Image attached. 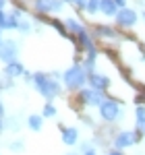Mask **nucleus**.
<instances>
[{
  "label": "nucleus",
  "instance_id": "nucleus-16",
  "mask_svg": "<svg viewBox=\"0 0 145 155\" xmlns=\"http://www.w3.org/2000/svg\"><path fill=\"white\" fill-rule=\"evenodd\" d=\"M42 124H44V116H37V114H31L27 118V126L31 130H42Z\"/></svg>",
  "mask_w": 145,
  "mask_h": 155
},
{
  "label": "nucleus",
  "instance_id": "nucleus-5",
  "mask_svg": "<svg viewBox=\"0 0 145 155\" xmlns=\"http://www.w3.org/2000/svg\"><path fill=\"white\" fill-rule=\"evenodd\" d=\"M139 139H141V132L137 130H120L114 139H112V145H114V149H126V147H133V145L139 143Z\"/></svg>",
  "mask_w": 145,
  "mask_h": 155
},
{
  "label": "nucleus",
  "instance_id": "nucleus-35",
  "mask_svg": "<svg viewBox=\"0 0 145 155\" xmlns=\"http://www.w3.org/2000/svg\"><path fill=\"white\" fill-rule=\"evenodd\" d=\"M143 21H145V8H143Z\"/></svg>",
  "mask_w": 145,
  "mask_h": 155
},
{
  "label": "nucleus",
  "instance_id": "nucleus-22",
  "mask_svg": "<svg viewBox=\"0 0 145 155\" xmlns=\"http://www.w3.org/2000/svg\"><path fill=\"white\" fill-rule=\"evenodd\" d=\"M19 31H23V33H29V31H31V23H27V21H21V23H19Z\"/></svg>",
  "mask_w": 145,
  "mask_h": 155
},
{
  "label": "nucleus",
  "instance_id": "nucleus-29",
  "mask_svg": "<svg viewBox=\"0 0 145 155\" xmlns=\"http://www.w3.org/2000/svg\"><path fill=\"white\" fill-rule=\"evenodd\" d=\"M137 101H139V104H145V95H141L139 99H137Z\"/></svg>",
  "mask_w": 145,
  "mask_h": 155
},
{
  "label": "nucleus",
  "instance_id": "nucleus-30",
  "mask_svg": "<svg viewBox=\"0 0 145 155\" xmlns=\"http://www.w3.org/2000/svg\"><path fill=\"white\" fill-rule=\"evenodd\" d=\"M2 114H4V106L0 104V118H2Z\"/></svg>",
  "mask_w": 145,
  "mask_h": 155
},
{
  "label": "nucleus",
  "instance_id": "nucleus-28",
  "mask_svg": "<svg viewBox=\"0 0 145 155\" xmlns=\"http://www.w3.org/2000/svg\"><path fill=\"white\" fill-rule=\"evenodd\" d=\"M139 132H141V134H143V137H145V122H143V126L139 128Z\"/></svg>",
  "mask_w": 145,
  "mask_h": 155
},
{
  "label": "nucleus",
  "instance_id": "nucleus-8",
  "mask_svg": "<svg viewBox=\"0 0 145 155\" xmlns=\"http://www.w3.org/2000/svg\"><path fill=\"white\" fill-rule=\"evenodd\" d=\"M87 85L89 87H93V89H99V91H108V87L112 85V81H110V77H106V74H102V72H89L87 74Z\"/></svg>",
  "mask_w": 145,
  "mask_h": 155
},
{
  "label": "nucleus",
  "instance_id": "nucleus-12",
  "mask_svg": "<svg viewBox=\"0 0 145 155\" xmlns=\"http://www.w3.org/2000/svg\"><path fill=\"white\" fill-rule=\"evenodd\" d=\"M118 11H120V6H118L114 0H102V4H99V12H102L104 17H116Z\"/></svg>",
  "mask_w": 145,
  "mask_h": 155
},
{
  "label": "nucleus",
  "instance_id": "nucleus-32",
  "mask_svg": "<svg viewBox=\"0 0 145 155\" xmlns=\"http://www.w3.org/2000/svg\"><path fill=\"white\" fill-rule=\"evenodd\" d=\"M64 2H66V4H75V0H64Z\"/></svg>",
  "mask_w": 145,
  "mask_h": 155
},
{
  "label": "nucleus",
  "instance_id": "nucleus-38",
  "mask_svg": "<svg viewBox=\"0 0 145 155\" xmlns=\"http://www.w3.org/2000/svg\"><path fill=\"white\" fill-rule=\"evenodd\" d=\"M143 52H145V46H143Z\"/></svg>",
  "mask_w": 145,
  "mask_h": 155
},
{
  "label": "nucleus",
  "instance_id": "nucleus-14",
  "mask_svg": "<svg viewBox=\"0 0 145 155\" xmlns=\"http://www.w3.org/2000/svg\"><path fill=\"white\" fill-rule=\"evenodd\" d=\"M96 35L102 39H114L116 37V29L110 27V25H97L96 27Z\"/></svg>",
  "mask_w": 145,
  "mask_h": 155
},
{
  "label": "nucleus",
  "instance_id": "nucleus-6",
  "mask_svg": "<svg viewBox=\"0 0 145 155\" xmlns=\"http://www.w3.org/2000/svg\"><path fill=\"white\" fill-rule=\"evenodd\" d=\"M116 25L120 27V29H131V27H135L137 25V21H139V15H137V11L135 8H131V6H122L120 11L116 12Z\"/></svg>",
  "mask_w": 145,
  "mask_h": 155
},
{
  "label": "nucleus",
  "instance_id": "nucleus-26",
  "mask_svg": "<svg viewBox=\"0 0 145 155\" xmlns=\"http://www.w3.org/2000/svg\"><path fill=\"white\" fill-rule=\"evenodd\" d=\"M11 149H15V151H21V149H23V143H15V145H11Z\"/></svg>",
  "mask_w": 145,
  "mask_h": 155
},
{
  "label": "nucleus",
  "instance_id": "nucleus-24",
  "mask_svg": "<svg viewBox=\"0 0 145 155\" xmlns=\"http://www.w3.org/2000/svg\"><path fill=\"white\" fill-rule=\"evenodd\" d=\"M6 27V12L0 8V29H4Z\"/></svg>",
  "mask_w": 145,
  "mask_h": 155
},
{
  "label": "nucleus",
  "instance_id": "nucleus-15",
  "mask_svg": "<svg viewBox=\"0 0 145 155\" xmlns=\"http://www.w3.org/2000/svg\"><path fill=\"white\" fill-rule=\"evenodd\" d=\"M64 25H66V29H69V33H72V35H79L81 31H85V25L79 21V19H66L64 21Z\"/></svg>",
  "mask_w": 145,
  "mask_h": 155
},
{
  "label": "nucleus",
  "instance_id": "nucleus-11",
  "mask_svg": "<svg viewBox=\"0 0 145 155\" xmlns=\"http://www.w3.org/2000/svg\"><path fill=\"white\" fill-rule=\"evenodd\" d=\"M77 37H79V48H81V50H85V52H93V50H97L96 48V41H93V35H91L87 29L81 31Z\"/></svg>",
  "mask_w": 145,
  "mask_h": 155
},
{
  "label": "nucleus",
  "instance_id": "nucleus-19",
  "mask_svg": "<svg viewBox=\"0 0 145 155\" xmlns=\"http://www.w3.org/2000/svg\"><path fill=\"white\" fill-rule=\"evenodd\" d=\"M50 25L60 33V35H64V37H69V29H66V25L64 23H60V21H50Z\"/></svg>",
  "mask_w": 145,
  "mask_h": 155
},
{
  "label": "nucleus",
  "instance_id": "nucleus-20",
  "mask_svg": "<svg viewBox=\"0 0 145 155\" xmlns=\"http://www.w3.org/2000/svg\"><path fill=\"white\" fill-rule=\"evenodd\" d=\"M52 116H56V107L48 101V104L44 106V118H52Z\"/></svg>",
  "mask_w": 145,
  "mask_h": 155
},
{
  "label": "nucleus",
  "instance_id": "nucleus-25",
  "mask_svg": "<svg viewBox=\"0 0 145 155\" xmlns=\"http://www.w3.org/2000/svg\"><path fill=\"white\" fill-rule=\"evenodd\" d=\"M114 2H116V4H118V6H129V0H114Z\"/></svg>",
  "mask_w": 145,
  "mask_h": 155
},
{
  "label": "nucleus",
  "instance_id": "nucleus-23",
  "mask_svg": "<svg viewBox=\"0 0 145 155\" xmlns=\"http://www.w3.org/2000/svg\"><path fill=\"white\" fill-rule=\"evenodd\" d=\"M85 6H87V0H75V8L77 11H85Z\"/></svg>",
  "mask_w": 145,
  "mask_h": 155
},
{
  "label": "nucleus",
  "instance_id": "nucleus-36",
  "mask_svg": "<svg viewBox=\"0 0 145 155\" xmlns=\"http://www.w3.org/2000/svg\"><path fill=\"white\" fill-rule=\"evenodd\" d=\"M0 44H2V35H0Z\"/></svg>",
  "mask_w": 145,
  "mask_h": 155
},
{
  "label": "nucleus",
  "instance_id": "nucleus-3",
  "mask_svg": "<svg viewBox=\"0 0 145 155\" xmlns=\"http://www.w3.org/2000/svg\"><path fill=\"white\" fill-rule=\"evenodd\" d=\"M99 116L104 122H108V124H114V122H118L122 118V104L118 99H112V97H106L102 104H99Z\"/></svg>",
  "mask_w": 145,
  "mask_h": 155
},
{
  "label": "nucleus",
  "instance_id": "nucleus-21",
  "mask_svg": "<svg viewBox=\"0 0 145 155\" xmlns=\"http://www.w3.org/2000/svg\"><path fill=\"white\" fill-rule=\"evenodd\" d=\"M81 151H83V155H97L96 147H91L89 143H83V145H81Z\"/></svg>",
  "mask_w": 145,
  "mask_h": 155
},
{
  "label": "nucleus",
  "instance_id": "nucleus-4",
  "mask_svg": "<svg viewBox=\"0 0 145 155\" xmlns=\"http://www.w3.org/2000/svg\"><path fill=\"white\" fill-rule=\"evenodd\" d=\"M106 99V91H99V89H93V87H83L77 91V101L81 106L87 107H99V104Z\"/></svg>",
  "mask_w": 145,
  "mask_h": 155
},
{
  "label": "nucleus",
  "instance_id": "nucleus-34",
  "mask_svg": "<svg viewBox=\"0 0 145 155\" xmlns=\"http://www.w3.org/2000/svg\"><path fill=\"white\" fill-rule=\"evenodd\" d=\"M2 89H4V83H2V81H0V91H2Z\"/></svg>",
  "mask_w": 145,
  "mask_h": 155
},
{
  "label": "nucleus",
  "instance_id": "nucleus-13",
  "mask_svg": "<svg viewBox=\"0 0 145 155\" xmlns=\"http://www.w3.org/2000/svg\"><path fill=\"white\" fill-rule=\"evenodd\" d=\"M4 74L8 77V79H15V77H21V74H25V68L21 62H8L6 64V68H4Z\"/></svg>",
  "mask_w": 145,
  "mask_h": 155
},
{
  "label": "nucleus",
  "instance_id": "nucleus-33",
  "mask_svg": "<svg viewBox=\"0 0 145 155\" xmlns=\"http://www.w3.org/2000/svg\"><path fill=\"white\" fill-rule=\"evenodd\" d=\"M2 128H4V124H2V118H0V130H2Z\"/></svg>",
  "mask_w": 145,
  "mask_h": 155
},
{
  "label": "nucleus",
  "instance_id": "nucleus-10",
  "mask_svg": "<svg viewBox=\"0 0 145 155\" xmlns=\"http://www.w3.org/2000/svg\"><path fill=\"white\" fill-rule=\"evenodd\" d=\"M62 143L64 145H77L79 143V130L75 126H60Z\"/></svg>",
  "mask_w": 145,
  "mask_h": 155
},
{
  "label": "nucleus",
  "instance_id": "nucleus-17",
  "mask_svg": "<svg viewBox=\"0 0 145 155\" xmlns=\"http://www.w3.org/2000/svg\"><path fill=\"white\" fill-rule=\"evenodd\" d=\"M135 116H137V132H139V128L143 126V122H145V106L143 104H139L135 107Z\"/></svg>",
  "mask_w": 145,
  "mask_h": 155
},
{
  "label": "nucleus",
  "instance_id": "nucleus-18",
  "mask_svg": "<svg viewBox=\"0 0 145 155\" xmlns=\"http://www.w3.org/2000/svg\"><path fill=\"white\" fill-rule=\"evenodd\" d=\"M99 4H102V0H87L85 12H87V15H96V12H99Z\"/></svg>",
  "mask_w": 145,
  "mask_h": 155
},
{
  "label": "nucleus",
  "instance_id": "nucleus-2",
  "mask_svg": "<svg viewBox=\"0 0 145 155\" xmlns=\"http://www.w3.org/2000/svg\"><path fill=\"white\" fill-rule=\"evenodd\" d=\"M87 74H89V72L85 71L83 62H75L71 68H66L64 74H62L64 87H66L69 91H79V89L87 87Z\"/></svg>",
  "mask_w": 145,
  "mask_h": 155
},
{
  "label": "nucleus",
  "instance_id": "nucleus-37",
  "mask_svg": "<svg viewBox=\"0 0 145 155\" xmlns=\"http://www.w3.org/2000/svg\"><path fill=\"white\" fill-rule=\"evenodd\" d=\"M69 155H77V153H69Z\"/></svg>",
  "mask_w": 145,
  "mask_h": 155
},
{
  "label": "nucleus",
  "instance_id": "nucleus-31",
  "mask_svg": "<svg viewBox=\"0 0 145 155\" xmlns=\"http://www.w3.org/2000/svg\"><path fill=\"white\" fill-rule=\"evenodd\" d=\"M4 4H6V0H0V8H4Z\"/></svg>",
  "mask_w": 145,
  "mask_h": 155
},
{
  "label": "nucleus",
  "instance_id": "nucleus-1",
  "mask_svg": "<svg viewBox=\"0 0 145 155\" xmlns=\"http://www.w3.org/2000/svg\"><path fill=\"white\" fill-rule=\"evenodd\" d=\"M60 72H35L33 74V85L39 91V95H44L46 99H54L60 95Z\"/></svg>",
  "mask_w": 145,
  "mask_h": 155
},
{
  "label": "nucleus",
  "instance_id": "nucleus-7",
  "mask_svg": "<svg viewBox=\"0 0 145 155\" xmlns=\"http://www.w3.org/2000/svg\"><path fill=\"white\" fill-rule=\"evenodd\" d=\"M64 0H35L33 6H35L37 12L42 15H52V12H60L64 8Z\"/></svg>",
  "mask_w": 145,
  "mask_h": 155
},
{
  "label": "nucleus",
  "instance_id": "nucleus-27",
  "mask_svg": "<svg viewBox=\"0 0 145 155\" xmlns=\"http://www.w3.org/2000/svg\"><path fill=\"white\" fill-rule=\"evenodd\" d=\"M108 155H124V153H122L120 149H112V151H110V153H108Z\"/></svg>",
  "mask_w": 145,
  "mask_h": 155
},
{
  "label": "nucleus",
  "instance_id": "nucleus-9",
  "mask_svg": "<svg viewBox=\"0 0 145 155\" xmlns=\"http://www.w3.org/2000/svg\"><path fill=\"white\" fill-rule=\"evenodd\" d=\"M17 54H19V46L12 41V39H8V41H2L0 44V60L2 62H15L17 60Z\"/></svg>",
  "mask_w": 145,
  "mask_h": 155
}]
</instances>
